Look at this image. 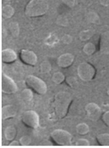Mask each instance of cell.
I'll list each match as a JSON object with an SVG mask.
<instances>
[{
	"mask_svg": "<svg viewBox=\"0 0 109 148\" xmlns=\"http://www.w3.org/2000/svg\"><path fill=\"white\" fill-rule=\"evenodd\" d=\"M94 35L93 31L91 30H85L80 32L79 38L82 41H86L90 39Z\"/></svg>",
	"mask_w": 109,
	"mask_h": 148,
	"instance_id": "23",
	"label": "cell"
},
{
	"mask_svg": "<svg viewBox=\"0 0 109 148\" xmlns=\"http://www.w3.org/2000/svg\"><path fill=\"white\" fill-rule=\"evenodd\" d=\"M17 58V53L12 49H5L1 52V60L4 63L11 64L15 62Z\"/></svg>",
	"mask_w": 109,
	"mask_h": 148,
	"instance_id": "12",
	"label": "cell"
},
{
	"mask_svg": "<svg viewBox=\"0 0 109 148\" xmlns=\"http://www.w3.org/2000/svg\"><path fill=\"white\" fill-rule=\"evenodd\" d=\"M50 136L53 142L59 146H70L72 143L71 134L64 129H55L51 133Z\"/></svg>",
	"mask_w": 109,
	"mask_h": 148,
	"instance_id": "3",
	"label": "cell"
},
{
	"mask_svg": "<svg viewBox=\"0 0 109 148\" xmlns=\"http://www.w3.org/2000/svg\"><path fill=\"white\" fill-rule=\"evenodd\" d=\"M96 140L99 145L109 147V133H101L98 135Z\"/></svg>",
	"mask_w": 109,
	"mask_h": 148,
	"instance_id": "16",
	"label": "cell"
},
{
	"mask_svg": "<svg viewBox=\"0 0 109 148\" xmlns=\"http://www.w3.org/2000/svg\"><path fill=\"white\" fill-rule=\"evenodd\" d=\"M15 14V9L9 4H6L2 7L1 10V15L5 19L10 18Z\"/></svg>",
	"mask_w": 109,
	"mask_h": 148,
	"instance_id": "14",
	"label": "cell"
},
{
	"mask_svg": "<svg viewBox=\"0 0 109 148\" xmlns=\"http://www.w3.org/2000/svg\"><path fill=\"white\" fill-rule=\"evenodd\" d=\"M96 50V46L94 43L89 42L84 45L83 48V51L86 55L90 56L93 55Z\"/></svg>",
	"mask_w": 109,
	"mask_h": 148,
	"instance_id": "20",
	"label": "cell"
},
{
	"mask_svg": "<svg viewBox=\"0 0 109 148\" xmlns=\"http://www.w3.org/2000/svg\"><path fill=\"white\" fill-rule=\"evenodd\" d=\"M87 116L90 120L97 121L101 117V108L95 102H90L85 107Z\"/></svg>",
	"mask_w": 109,
	"mask_h": 148,
	"instance_id": "8",
	"label": "cell"
},
{
	"mask_svg": "<svg viewBox=\"0 0 109 148\" xmlns=\"http://www.w3.org/2000/svg\"><path fill=\"white\" fill-rule=\"evenodd\" d=\"M100 3L103 6L108 7L109 6V0H99Z\"/></svg>",
	"mask_w": 109,
	"mask_h": 148,
	"instance_id": "33",
	"label": "cell"
},
{
	"mask_svg": "<svg viewBox=\"0 0 109 148\" xmlns=\"http://www.w3.org/2000/svg\"><path fill=\"white\" fill-rule=\"evenodd\" d=\"M17 114L15 107L12 105L4 106L1 109V117L3 120L15 117Z\"/></svg>",
	"mask_w": 109,
	"mask_h": 148,
	"instance_id": "13",
	"label": "cell"
},
{
	"mask_svg": "<svg viewBox=\"0 0 109 148\" xmlns=\"http://www.w3.org/2000/svg\"><path fill=\"white\" fill-rule=\"evenodd\" d=\"M59 38L57 36L54 34H50L46 38L45 43L48 46L52 47L59 43Z\"/></svg>",
	"mask_w": 109,
	"mask_h": 148,
	"instance_id": "22",
	"label": "cell"
},
{
	"mask_svg": "<svg viewBox=\"0 0 109 148\" xmlns=\"http://www.w3.org/2000/svg\"><path fill=\"white\" fill-rule=\"evenodd\" d=\"M99 49L101 53L109 55V31L103 32L100 36Z\"/></svg>",
	"mask_w": 109,
	"mask_h": 148,
	"instance_id": "11",
	"label": "cell"
},
{
	"mask_svg": "<svg viewBox=\"0 0 109 148\" xmlns=\"http://www.w3.org/2000/svg\"><path fill=\"white\" fill-rule=\"evenodd\" d=\"M40 70L43 73H49L51 70V65L50 62L47 60L43 61L40 65Z\"/></svg>",
	"mask_w": 109,
	"mask_h": 148,
	"instance_id": "26",
	"label": "cell"
},
{
	"mask_svg": "<svg viewBox=\"0 0 109 148\" xmlns=\"http://www.w3.org/2000/svg\"><path fill=\"white\" fill-rule=\"evenodd\" d=\"M77 72L78 77L82 81L89 82L94 79L96 74V70L92 64L83 62L79 64Z\"/></svg>",
	"mask_w": 109,
	"mask_h": 148,
	"instance_id": "5",
	"label": "cell"
},
{
	"mask_svg": "<svg viewBox=\"0 0 109 148\" xmlns=\"http://www.w3.org/2000/svg\"><path fill=\"white\" fill-rule=\"evenodd\" d=\"M19 142L21 146H28L31 144V139L30 137L24 136L20 138Z\"/></svg>",
	"mask_w": 109,
	"mask_h": 148,
	"instance_id": "29",
	"label": "cell"
},
{
	"mask_svg": "<svg viewBox=\"0 0 109 148\" xmlns=\"http://www.w3.org/2000/svg\"><path fill=\"white\" fill-rule=\"evenodd\" d=\"M65 82L67 85L71 88H75L78 86V82L77 79L76 77L73 76H69L66 77Z\"/></svg>",
	"mask_w": 109,
	"mask_h": 148,
	"instance_id": "25",
	"label": "cell"
},
{
	"mask_svg": "<svg viewBox=\"0 0 109 148\" xmlns=\"http://www.w3.org/2000/svg\"><path fill=\"white\" fill-rule=\"evenodd\" d=\"M56 24L61 27H67L69 24V21L66 16H59L56 20Z\"/></svg>",
	"mask_w": 109,
	"mask_h": 148,
	"instance_id": "27",
	"label": "cell"
},
{
	"mask_svg": "<svg viewBox=\"0 0 109 148\" xmlns=\"http://www.w3.org/2000/svg\"><path fill=\"white\" fill-rule=\"evenodd\" d=\"M76 130L77 134L80 135H86L89 132V126L87 123L84 122L80 123L76 125Z\"/></svg>",
	"mask_w": 109,
	"mask_h": 148,
	"instance_id": "17",
	"label": "cell"
},
{
	"mask_svg": "<svg viewBox=\"0 0 109 148\" xmlns=\"http://www.w3.org/2000/svg\"><path fill=\"white\" fill-rule=\"evenodd\" d=\"M63 3L69 7L72 8L75 5L76 0H62Z\"/></svg>",
	"mask_w": 109,
	"mask_h": 148,
	"instance_id": "32",
	"label": "cell"
},
{
	"mask_svg": "<svg viewBox=\"0 0 109 148\" xmlns=\"http://www.w3.org/2000/svg\"><path fill=\"white\" fill-rule=\"evenodd\" d=\"M9 146H14V147H15V146H19V145H20L19 142L16 141V140H14V141L13 140V141H12V142H11V143L9 144Z\"/></svg>",
	"mask_w": 109,
	"mask_h": 148,
	"instance_id": "34",
	"label": "cell"
},
{
	"mask_svg": "<svg viewBox=\"0 0 109 148\" xmlns=\"http://www.w3.org/2000/svg\"><path fill=\"white\" fill-rule=\"evenodd\" d=\"M75 57L70 53H66L59 56L57 59V64L61 68H68L71 66L74 62Z\"/></svg>",
	"mask_w": 109,
	"mask_h": 148,
	"instance_id": "10",
	"label": "cell"
},
{
	"mask_svg": "<svg viewBox=\"0 0 109 148\" xmlns=\"http://www.w3.org/2000/svg\"><path fill=\"white\" fill-rule=\"evenodd\" d=\"M17 130L13 125L8 126L4 130V135L5 138L9 141H12L15 138Z\"/></svg>",
	"mask_w": 109,
	"mask_h": 148,
	"instance_id": "15",
	"label": "cell"
},
{
	"mask_svg": "<svg viewBox=\"0 0 109 148\" xmlns=\"http://www.w3.org/2000/svg\"><path fill=\"white\" fill-rule=\"evenodd\" d=\"M87 19L91 23L98 24L100 22L99 17L95 12H89L87 15Z\"/></svg>",
	"mask_w": 109,
	"mask_h": 148,
	"instance_id": "24",
	"label": "cell"
},
{
	"mask_svg": "<svg viewBox=\"0 0 109 148\" xmlns=\"http://www.w3.org/2000/svg\"><path fill=\"white\" fill-rule=\"evenodd\" d=\"M46 0H31L25 8V14L29 17H37L45 15L49 10Z\"/></svg>",
	"mask_w": 109,
	"mask_h": 148,
	"instance_id": "2",
	"label": "cell"
},
{
	"mask_svg": "<svg viewBox=\"0 0 109 148\" xmlns=\"http://www.w3.org/2000/svg\"><path fill=\"white\" fill-rule=\"evenodd\" d=\"M106 93H107V94H108V95L109 97V86H108V89H107V91H106Z\"/></svg>",
	"mask_w": 109,
	"mask_h": 148,
	"instance_id": "35",
	"label": "cell"
},
{
	"mask_svg": "<svg viewBox=\"0 0 109 148\" xmlns=\"http://www.w3.org/2000/svg\"><path fill=\"white\" fill-rule=\"evenodd\" d=\"M72 101V97L68 92L62 91L55 95L53 105L57 117L63 119L66 116Z\"/></svg>",
	"mask_w": 109,
	"mask_h": 148,
	"instance_id": "1",
	"label": "cell"
},
{
	"mask_svg": "<svg viewBox=\"0 0 109 148\" xmlns=\"http://www.w3.org/2000/svg\"><path fill=\"white\" fill-rule=\"evenodd\" d=\"M21 96L24 101L29 102L33 99V93L30 88H26L22 91Z\"/></svg>",
	"mask_w": 109,
	"mask_h": 148,
	"instance_id": "19",
	"label": "cell"
},
{
	"mask_svg": "<svg viewBox=\"0 0 109 148\" xmlns=\"http://www.w3.org/2000/svg\"><path fill=\"white\" fill-rule=\"evenodd\" d=\"M75 145L78 147H89L90 145V142L88 140L82 138L77 140Z\"/></svg>",
	"mask_w": 109,
	"mask_h": 148,
	"instance_id": "28",
	"label": "cell"
},
{
	"mask_svg": "<svg viewBox=\"0 0 109 148\" xmlns=\"http://www.w3.org/2000/svg\"><path fill=\"white\" fill-rule=\"evenodd\" d=\"M66 77L64 74L61 72H56L52 76V80L54 84L57 85H59L62 84L66 80Z\"/></svg>",
	"mask_w": 109,
	"mask_h": 148,
	"instance_id": "18",
	"label": "cell"
},
{
	"mask_svg": "<svg viewBox=\"0 0 109 148\" xmlns=\"http://www.w3.org/2000/svg\"><path fill=\"white\" fill-rule=\"evenodd\" d=\"M9 29L12 35L14 37H17L19 35L20 28H19V25L17 22H13L11 23H10L9 26Z\"/></svg>",
	"mask_w": 109,
	"mask_h": 148,
	"instance_id": "21",
	"label": "cell"
},
{
	"mask_svg": "<svg viewBox=\"0 0 109 148\" xmlns=\"http://www.w3.org/2000/svg\"><path fill=\"white\" fill-rule=\"evenodd\" d=\"M25 83L29 88L39 95H44L47 93L48 87L46 83L38 77L29 75L26 78Z\"/></svg>",
	"mask_w": 109,
	"mask_h": 148,
	"instance_id": "4",
	"label": "cell"
},
{
	"mask_svg": "<svg viewBox=\"0 0 109 148\" xmlns=\"http://www.w3.org/2000/svg\"><path fill=\"white\" fill-rule=\"evenodd\" d=\"M101 118L103 123L109 127V110L102 114Z\"/></svg>",
	"mask_w": 109,
	"mask_h": 148,
	"instance_id": "30",
	"label": "cell"
},
{
	"mask_svg": "<svg viewBox=\"0 0 109 148\" xmlns=\"http://www.w3.org/2000/svg\"><path fill=\"white\" fill-rule=\"evenodd\" d=\"M21 119L24 125L29 128L35 129L39 127V115L34 110H29L24 112L22 114Z\"/></svg>",
	"mask_w": 109,
	"mask_h": 148,
	"instance_id": "6",
	"label": "cell"
},
{
	"mask_svg": "<svg viewBox=\"0 0 109 148\" xmlns=\"http://www.w3.org/2000/svg\"><path fill=\"white\" fill-rule=\"evenodd\" d=\"M20 58L24 64L29 66H35L38 61V58L34 51L22 49L20 51Z\"/></svg>",
	"mask_w": 109,
	"mask_h": 148,
	"instance_id": "9",
	"label": "cell"
},
{
	"mask_svg": "<svg viewBox=\"0 0 109 148\" xmlns=\"http://www.w3.org/2000/svg\"><path fill=\"white\" fill-rule=\"evenodd\" d=\"M18 87L15 81L7 74L2 73L1 75V90L6 94L15 93Z\"/></svg>",
	"mask_w": 109,
	"mask_h": 148,
	"instance_id": "7",
	"label": "cell"
},
{
	"mask_svg": "<svg viewBox=\"0 0 109 148\" xmlns=\"http://www.w3.org/2000/svg\"><path fill=\"white\" fill-rule=\"evenodd\" d=\"M73 40V38L69 34H65L63 36L61 40L63 44H70L72 43Z\"/></svg>",
	"mask_w": 109,
	"mask_h": 148,
	"instance_id": "31",
	"label": "cell"
}]
</instances>
